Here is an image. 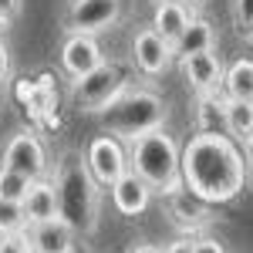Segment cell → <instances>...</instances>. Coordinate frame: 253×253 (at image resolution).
<instances>
[{"label": "cell", "instance_id": "5", "mask_svg": "<svg viewBox=\"0 0 253 253\" xmlns=\"http://www.w3.org/2000/svg\"><path fill=\"white\" fill-rule=\"evenodd\" d=\"M125 88H128L125 71H122L118 64H108V61H105L101 68L88 71L84 78L71 81V98H75V105H78L81 112H98V115H101Z\"/></svg>", "mask_w": 253, "mask_h": 253}, {"label": "cell", "instance_id": "33", "mask_svg": "<svg viewBox=\"0 0 253 253\" xmlns=\"http://www.w3.org/2000/svg\"><path fill=\"white\" fill-rule=\"evenodd\" d=\"M182 3H189V7H199V3H203V0H182Z\"/></svg>", "mask_w": 253, "mask_h": 253}, {"label": "cell", "instance_id": "26", "mask_svg": "<svg viewBox=\"0 0 253 253\" xmlns=\"http://www.w3.org/2000/svg\"><path fill=\"white\" fill-rule=\"evenodd\" d=\"M193 253H226V247H223L216 236H199L193 243Z\"/></svg>", "mask_w": 253, "mask_h": 253}, {"label": "cell", "instance_id": "35", "mask_svg": "<svg viewBox=\"0 0 253 253\" xmlns=\"http://www.w3.org/2000/svg\"><path fill=\"white\" fill-rule=\"evenodd\" d=\"M156 3H162V0H156Z\"/></svg>", "mask_w": 253, "mask_h": 253}, {"label": "cell", "instance_id": "4", "mask_svg": "<svg viewBox=\"0 0 253 253\" xmlns=\"http://www.w3.org/2000/svg\"><path fill=\"white\" fill-rule=\"evenodd\" d=\"M166 118H169V108H166V101L156 91H149V88H125L101 112V125H105L108 135H118L122 142H128L135 135L162 128Z\"/></svg>", "mask_w": 253, "mask_h": 253}, {"label": "cell", "instance_id": "18", "mask_svg": "<svg viewBox=\"0 0 253 253\" xmlns=\"http://www.w3.org/2000/svg\"><path fill=\"white\" fill-rule=\"evenodd\" d=\"M20 101L27 105V112L38 122H47L54 115V108H58V91H54L51 78H38V81L20 84Z\"/></svg>", "mask_w": 253, "mask_h": 253}, {"label": "cell", "instance_id": "20", "mask_svg": "<svg viewBox=\"0 0 253 253\" xmlns=\"http://www.w3.org/2000/svg\"><path fill=\"white\" fill-rule=\"evenodd\" d=\"M196 132H226V95H199L196 101Z\"/></svg>", "mask_w": 253, "mask_h": 253}, {"label": "cell", "instance_id": "1", "mask_svg": "<svg viewBox=\"0 0 253 253\" xmlns=\"http://www.w3.org/2000/svg\"><path fill=\"white\" fill-rule=\"evenodd\" d=\"M182 186L210 206L233 203L247 186L243 145L226 132H196L182 145Z\"/></svg>", "mask_w": 253, "mask_h": 253}, {"label": "cell", "instance_id": "22", "mask_svg": "<svg viewBox=\"0 0 253 253\" xmlns=\"http://www.w3.org/2000/svg\"><path fill=\"white\" fill-rule=\"evenodd\" d=\"M31 182H34V179H27V175H20V172H14V169H3V166H0V199L24 203Z\"/></svg>", "mask_w": 253, "mask_h": 253}, {"label": "cell", "instance_id": "25", "mask_svg": "<svg viewBox=\"0 0 253 253\" xmlns=\"http://www.w3.org/2000/svg\"><path fill=\"white\" fill-rule=\"evenodd\" d=\"M0 253H34L31 250L27 230H20V233H3L0 236Z\"/></svg>", "mask_w": 253, "mask_h": 253}, {"label": "cell", "instance_id": "2", "mask_svg": "<svg viewBox=\"0 0 253 253\" xmlns=\"http://www.w3.org/2000/svg\"><path fill=\"white\" fill-rule=\"evenodd\" d=\"M125 152H128V169L152 193L172 196V193L182 189V149L162 128L128 138L125 142Z\"/></svg>", "mask_w": 253, "mask_h": 253}, {"label": "cell", "instance_id": "9", "mask_svg": "<svg viewBox=\"0 0 253 253\" xmlns=\"http://www.w3.org/2000/svg\"><path fill=\"white\" fill-rule=\"evenodd\" d=\"M172 44H166V41L159 38L156 31H152V24L149 27H142L132 41V64H135L138 71L145 75V78H159V75H166L169 68H172Z\"/></svg>", "mask_w": 253, "mask_h": 253}, {"label": "cell", "instance_id": "15", "mask_svg": "<svg viewBox=\"0 0 253 253\" xmlns=\"http://www.w3.org/2000/svg\"><path fill=\"white\" fill-rule=\"evenodd\" d=\"M169 216H172V223L179 226V230H189V233H196V230H203L213 216H210V203H203L196 193H189L186 186L179 189V193L169 196Z\"/></svg>", "mask_w": 253, "mask_h": 253}, {"label": "cell", "instance_id": "7", "mask_svg": "<svg viewBox=\"0 0 253 253\" xmlns=\"http://www.w3.org/2000/svg\"><path fill=\"white\" fill-rule=\"evenodd\" d=\"M122 17V0H71L68 7V34H101Z\"/></svg>", "mask_w": 253, "mask_h": 253}, {"label": "cell", "instance_id": "32", "mask_svg": "<svg viewBox=\"0 0 253 253\" xmlns=\"http://www.w3.org/2000/svg\"><path fill=\"white\" fill-rule=\"evenodd\" d=\"M7 27H10V20H3V17H0V31H7Z\"/></svg>", "mask_w": 253, "mask_h": 253}, {"label": "cell", "instance_id": "27", "mask_svg": "<svg viewBox=\"0 0 253 253\" xmlns=\"http://www.w3.org/2000/svg\"><path fill=\"white\" fill-rule=\"evenodd\" d=\"M0 17L3 20H17L20 17V0H0Z\"/></svg>", "mask_w": 253, "mask_h": 253}, {"label": "cell", "instance_id": "14", "mask_svg": "<svg viewBox=\"0 0 253 253\" xmlns=\"http://www.w3.org/2000/svg\"><path fill=\"white\" fill-rule=\"evenodd\" d=\"M20 206H24V216H27V226H31V223H41V219H51V216H58V213H61V196H58V186H54V179H51V175H44V179H34Z\"/></svg>", "mask_w": 253, "mask_h": 253}, {"label": "cell", "instance_id": "23", "mask_svg": "<svg viewBox=\"0 0 253 253\" xmlns=\"http://www.w3.org/2000/svg\"><path fill=\"white\" fill-rule=\"evenodd\" d=\"M230 17H233L236 38L253 41V0H230Z\"/></svg>", "mask_w": 253, "mask_h": 253}, {"label": "cell", "instance_id": "31", "mask_svg": "<svg viewBox=\"0 0 253 253\" xmlns=\"http://www.w3.org/2000/svg\"><path fill=\"white\" fill-rule=\"evenodd\" d=\"M243 159H247V179L253 182V138L243 145Z\"/></svg>", "mask_w": 253, "mask_h": 253}, {"label": "cell", "instance_id": "24", "mask_svg": "<svg viewBox=\"0 0 253 253\" xmlns=\"http://www.w3.org/2000/svg\"><path fill=\"white\" fill-rule=\"evenodd\" d=\"M20 230H27L24 206L14 203V199H0V236L3 233H20Z\"/></svg>", "mask_w": 253, "mask_h": 253}, {"label": "cell", "instance_id": "3", "mask_svg": "<svg viewBox=\"0 0 253 253\" xmlns=\"http://www.w3.org/2000/svg\"><path fill=\"white\" fill-rule=\"evenodd\" d=\"M54 186L61 196V216L75 226L91 233L98 226V210H101V186L95 175L88 172V162L78 152H68L61 159L58 172H54Z\"/></svg>", "mask_w": 253, "mask_h": 253}, {"label": "cell", "instance_id": "21", "mask_svg": "<svg viewBox=\"0 0 253 253\" xmlns=\"http://www.w3.org/2000/svg\"><path fill=\"white\" fill-rule=\"evenodd\" d=\"M226 135L247 145L253 138V101H230L226 98Z\"/></svg>", "mask_w": 253, "mask_h": 253}, {"label": "cell", "instance_id": "11", "mask_svg": "<svg viewBox=\"0 0 253 253\" xmlns=\"http://www.w3.org/2000/svg\"><path fill=\"white\" fill-rule=\"evenodd\" d=\"M101 64H105V51L95 41V34H68L61 47V68L68 78H84L88 71H95Z\"/></svg>", "mask_w": 253, "mask_h": 253}, {"label": "cell", "instance_id": "10", "mask_svg": "<svg viewBox=\"0 0 253 253\" xmlns=\"http://www.w3.org/2000/svg\"><path fill=\"white\" fill-rule=\"evenodd\" d=\"M179 68H182V78L193 88L196 95H216L223 91V61L216 51H203V54H189V58H179Z\"/></svg>", "mask_w": 253, "mask_h": 253}, {"label": "cell", "instance_id": "6", "mask_svg": "<svg viewBox=\"0 0 253 253\" xmlns=\"http://www.w3.org/2000/svg\"><path fill=\"white\" fill-rule=\"evenodd\" d=\"M84 162H88V172L95 175V182L101 189H108L112 182H118L122 175L128 172V152H125V142L118 135H95L84 149Z\"/></svg>", "mask_w": 253, "mask_h": 253}, {"label": "cell", "instance_id": "34", "mask_svg": "<svg viewBox=\"0 0 253 253\" xmlns=\"http://www.w3.org/2000/svg\"><path fill=\"white\" fill-rule=\"evenodd\" d=\"M0 105H3V88H0Z\"/></svg>", "mask_w": 253, "mask_h": 253}, {"label": "cell", "instance_id": "30", "mask_svg": "<svg viewBox=\"0 0 253 253\" xmlns=\"http://www.w3.org/2000/svg\"><path fill=\"white\" fill-rule=\"evenodd\" d=\"M125 253H162V250H159L156 243H145V240H135V243H132V247H128Z\"/></svg>", "mask_w": 253, "mask_h": 253}, {"label": "cell", "instance_id": "19", "mask_svg": "<svg viewBox=\"0 0 253 253\" xmlns=\"http://www.w3.org/2000/svg\"><path fill=\"white\" fill-rule=\"evenodd\" d=\"M223 95L230 101H253V58H236L223 75Z\"/></svg>", "mask_w": 253, "mask_h": 253}, {"label": "cell", "instance_id": "29", "mask_svg": "<svg viewBox=\"0 0 253 253\" xmlns=\"http://www.w3.org/2000/svg\"><path fill=\"white\" fill-rule=\"evenodd\" d=\"M10 75V51H7V44H3V38H0V81Z\"/></svg>", "mask_w": 253, "mask_h": 253}, {"label": "cell", "instance_id": "16", "mask_svg": "<svg viewBox=\"0 0 253 253\" xmlns=\"http://www.w3.org/2000/svg\"><path fill=\"white\" fill-rule=\"evenodd\" d=\"M189 20H193V7L189 3H182V0H162L152 10V31L166 44H175V41L182 38V31L189 27Z\"/></svg>", "mask_w": 253, "mask_h": 253}, {"label": "cell", "instance_id": "13", "mask_svg": "<svg viewBox=\"0 0 253 253\" xmlns=\"http://www.w3.org/2000/svg\"><path fill=\"white\" fill-rule=\"evenodd\" d=\"M108 189H112V206H115L122 216H142L152 206V189H149L132 169L122 175L118 182H112Z\"/></svg>", "mask_w": 253, "mask_h": 253}, {"label": "cell", "instance_id": "12", "mask_svg": "<svg viewBox=\"0 0 253 253\" xmlns=\"http://www.w3.org/2000/svg\"><path fill=\"white\" fill-rule=\"evenodd\" d=\"M31 236V250L34 253H75V226L64 216H51L27 226Z\"/></svg>", "mask_w": 253, "mask_h": 253}, {"label": "cell", "instance_id": "28", "mask_svg": "<svg viewBox=\"0 0 253 253\" xmlns=\"http://www.w3.org/2000/svg\"><path fill=\"white\" fill-rule=\"evenodd\" d=\"M193 243L196 240H189V236H179V240H172L162 253H193Z\"/></svg>", "mask_w": 253, "mask_h": 253}, {"label": "cell", "instance_id": "8", "mask_svg": "<svg viewBox=\"0 0 253 253\" xmlns=\"http://www.w3.org/2000/svg\"><path fill=\"white\" fill-rule=\"evenodd\" d=\"M0 166L27 175V179H44L47 175V152H44V145H41V138L34 132H17L7 142V149L0 156Z\"/></svg>", "mask_w": 253, "mask_h": 253}, {"label": "cell", "instance_id": "17", "mask_svg": "<svg viewBox=\"0 0 253 253\" xmlns=\"http://www.w3.org/2000/svg\"><path fill=\"white\" fill-rule=\"evenodd\" d=\"M216 27L206 17H193L189 27L182 31V38L172 44L175 58H189V54H203V51H216Z\"/></svg>", "mask_w": 253, "mask_h": 253}]
</instances>
